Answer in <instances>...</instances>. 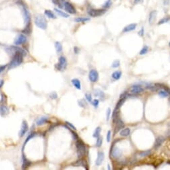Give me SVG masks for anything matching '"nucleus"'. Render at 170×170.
I'll return each mask as SVG.
<instances>
[{
	"mask_svg": "<svg viewBox=\"0 0 170 170\" xmlns=\"http://www.w3.org/2000/svg\"><path fill=\"white\" fill-rule=\"evenodd\" d=\"M11 47L16 52V53L11 59V62L9 64V69H13L19 66L23 62L24 56L26 54L24 50H23L19 47Z\"/></svg>",
	"mask_w": 170,
	"mask_h": 170,
	"instance_id": "nucleus-1",
	"label": "nucleus"
},
{
	"mask_svg": "<svg viewBox=\"0 0 170 170\" xmlns=\"http://www.w3.org/2000/svg\"><path fill=\"white\" fill-rule=\"evenodd\" d=\"M76 151L78 156L79 157L84 156L86 152V145L82 141V140H78L76 141Z\"/></svg>",
	"mask_w": 170,
	"mask_h": 170,
	"instance_id": "nucleus-2",
	"label": "nucleus"
},
{
	"mask_svg": "<svg viewBox=\"0 0 170 170\" xmlns=\"http://www.w3.org/2000/svg\"><path fill=\"white\" fill-rule=\"evenodd\" d=\"M34 22L36 25L42 30H46L47 28V21L42 15H37L35 17Z\"/></svg>",
	"mask_w": 170,
	"mask_h": 170,
	"instance_id": "nucleus-3",
	"label": "nucleus"
},
{
	"mask_svg": "<svg viewBox=\"0 0 170 170\" xmlns=\"http://www.w3.org/2000/svg\"><path fill=\"white\" fill-rule=\"evenodd\" d=\"M107 12L106 9H93L91 8L88 10V15L93 17L101 16Z\"/></svg>",
	"mask_w": 170,
	"mask_h": 170,
	"instance_id": "nucleus-4",
	"label": "nucleus"
},
{
	"mask_svg": "<svg viewBox=\"0 0 170 170\" xmlns=\"http://www.w3.org/2000/svg\"><path fill=\"white\" fill-rule=\"evenodd\" d=\"M67 67V60L65 57L60 56L59 58V61L56 64V68L58 71H64Z\"/></svg>",
	"mask_w": 170,
	"mask_h": 170,
	"instance_id": "nucleus-5",
	"label": "nucleus"
},
{
	"mask_svg": "<svg viewBox=\"0 0 170 170\" xmlns=\"http://www.w3.org/2000/svg\"><path fill=\"white\" fill-rule=\"evenodd\" d=\"M88 78L91 82H96L99 80V73L96 69H91L88 74Z\"/></svg>",
	"mask_w": 170,
	"mask_h": 170,
	"instance_id": "nucleus-6",
	"label": "nucleus"
},
{
	"mask_svg": "<svg viewBox=\"0 0 170 170\" xmlns=\"http://www.w3.org/2000/svg\"><path fill=\"white\" fill-rule=\"evenodd\" d=\"M22 11H23V15L25 23L26 25L31 24V17L29 11H27V8L25 6H22Z\"/></svg>",
	"mask_w": 170,
	"mask_h": 170,
	"instance_id": "nucleus-7",
	"label": "nucleus"
},
{
	"mask_svg": "<svg viewBox=\"0 0 170 170\" xmlns=\"http://www.w3.org/2000/svg\"><path fill=\"white\" fill-rule=\"evenodd\" d=\"M27 41V37L25 36L24 34H19L17 36L16 38L14 40V44L15 45H22L25 44Z\"/></svg>",
	"mask_w": 170,
	"mask_h": 170,
	"instance_id": "nucleus-8",
	"label": "nucleus"
},
{
	"mask_svg": "<svg viewBox=\"0 0 170 170\" xmlns=\"http://www.w3.org/2000/svg\"><path fill=\"white\" fill-rule=\"evenodd\" d=\"M64 8L69 14H75L76 13V9L74 8V6H72L71 3H69V2H67V1H65L64 6Z\"/></svg>",
	"mask_w": 170,
	"mask_h": 170,
	"instance_id": "nucleus-9",
	"label": "nucleus"
},
{
	"mask_svg": "<svg viewBox=\"0 0 170 170\" xmlns=\"http://www.w3.org/2000/svg\"><path fill=\"white\" fill-rule=\"evenodd\" d=\"M28 130V124H27L26 121H22V127H21V129L19 132V136L20 137H22L24 136L26 132Z\"/></svg>",
	"mask_w": 170,
	"mask_h": 170,
	"instance_id": "nucleus-10",
	"label": "nucleus"
},
{
	"mask_svg": "<svg viewBox=\"0 0 170 170\" xmlns=\"http://www.w3.org/2000/svg\"><path fill=\"white\" fill-rule=\"evenodd\" d=\"M144 91V88L141 85H133L130 89V93L132 94H139Z\"/></svg>",
	"mask_w": 170,
	"mask_h": 170,
	"instance_id": "nucleus-11",
	"label": "nucleus"
},
{
	"mask_svg": "<svg viewBox=\"0 0 170 170\" xmlns=\"http://www.w3.org/2000/svg\"><path fill=\"white\" fill-rule=\"evenodd\" d=\"M117 124H116L115 129V134L117 133L118 132H119L121 131V129H123L125 127V124L123 121L121 120L120 118H118L117 120Z\"/></svg>",
	"mask_w": 170,
	"mask_h": 170,
	"instance_id": "nucleus-12",
	"label": "nucleus"
},
{
	"mask_svg": "<svg viewBox=\"0 0 170 170\" xmlns=\"http://www.w3.org/2000/svg\"><path fill=\"white\" fill-rule=\"evenodd\" d=\"M121 154H122V151L118 148H113L111 149V156L114 159H117L119 157H120L121 156Z\"/></svg>",
	"mask_w": 170,
	"mask_h": 170,
	"instance_id": "nucleus-13",
	"label": "nucleus"
},
{
	"mask_svg": "<svg viewBox=\"0 0 170 170\" xmlns=\"http://www.w3.org/2000/svg\"><path fill=\"white\" fill-rule=\"evenodd\" d=\"M104 154L102 152V151H99L98 153V155H97V158L96 159V162H95V163L97 166H99L101 165V163H102V162L104 161Z\"/></svg>",
	"mask_w": 170,
	"mask_h": 170,
	"instance_id": "nucleus-14",
	"label": "nucleus"
},
{
	"mask_svg": "<svg viewBox=\"0 0 170 170\" xmlns=\"http://www.w3.org/2000/svg\"><path fill=\"white\" fill-rule=\"evenodd\" d=\"M157 12L155 10L153 11H151L149 14V23L150 25H152L153 23L156 20L157 18Z\"/></svg>",
	"mask_w": 170,
	"mask_h": 170,
	"instance_id": "nucleus-15",
	"label": "nucleus"
},
{
	"mask_svg": "<svg viewBox=\"0 0 170 170\" xmlns=\"http://www.w3.org/2000/svg\"><path fill=\"white\" fill-rule=\"evenodd\" d=\"M165 137L163 136H159L156 138L155 143H154V148L157 149L162 145V143L164 142Z\"/></svg>",
	"mask_w": 170,
	"mask_h": 170,
	"instance_id": "nucleus-16",
	"label": "nucleus"
},
{
	"mask_svg": "<svg viewBox=\"0 0 170 170\" xmlns=\"http://www.w3.org/2000/svg\"><path fill=\"white\" fill-rule=\"evenodd\" d=\"M137 23H131L129 25H126L123 30V33H127V32H129V31H132L135 30L136 28H137Z\"/></svg>",
	"mask_w": 170,
	"mask_h": 170,
	"instance_id": "nucleus-17",
	"label": "nucleus"
},
{
	"mask_svg": "<svg viewBox=\"0 0 170 170\" xmlns=\"http://www.w3.org/2000/svg\"><path fill=\"white\" fill-rule=\"evenodd\" d=\"M73 165L74 167H80V166H82L84 167L85 169H88L87 167V164H86V160H84V159H78V161L75 162L73 163Z\"/></svg>",
	"mask_w": 170,
	"mask_h": 170,
	"instance_id": "nucleus-18",
	"label": "nucleus"
},
{
	"mask_svg": "<svg viewBox=\"0 0 170 170\" xmlns=\"http://www.w3.org/2000/svg\"><path fill=\"white\" fill-rule=\"evenodd\" d=\"M94 95L96 96V97H98L99 99H101V100H104V99L105 98V93L101 89H94Z\"/></svg>",
	"mask_w": 170,
	"mask_h": 170,
	"instance_id": "nucleus-19",
	"label": "nucleus"
},
{
	"mask_svg": "<svg viewBox=\"0 0 170 170\" xmlns=\"http://www.w3.org/2000/svg\"><path fill=\"white\" fill-rule=\"evenodd\" d=\"M22 160H23L22 161V169H26V168L30 166L32 163L25 157L24 154L22 155Z\"/></svg>",
	"mask_w": 170,
	"mask_h": 170,
	"instance_id": "nucleus-20",
	"label": "nucleus"
},
{
	"mask_svg": "<svg viewBox=\"0 0 170 170\" xmlns=\"http://www.w3.org/2000/svg\"><path fill=\"white\" fill-rule=\"evenodd\" d=\"M9 109L5 105H1L0 106V115L1 116H6L9 113Z\"/></svg>",
	"mask_w": 170,
	"mask_h": 170,
	"instance_id": "nucleus-21",
	"label": "nucleus"
},
{
	"mask_svg": "<svg viewBox=\"0 0 170 170\" xmlns=\"http://www.w3.org/2000/svg\"><path fill=\"white\" fill-rule=\"evenodd\" d=\"M71 82L72 83V85H74L77 89H81V83H80V81L79 80H78L76 78L72 79Z\"/></svg>",
	"mask_w": 170,
	"mask_h": 170,
	"instance_id": "nucleus-22",
	"label": "nucleus"
},
{
	"mask_svg": "<svg viewBox=\"0 0 170 170\" xmlns=\"http://www.w3.org/2000/svg\"><path fill=\"white\" fill-rule=\"evenodd\" d=\"M131 133V129L129 128H123L120 131V135L122 137H127Z\"/></svg>",
	"mask_w": 170,
	"mask_h": 170,
	"instance_id": "nucleus-23",
	"label": "nucleus"
},
{
	"mask_svg": "<svg viewBox=\"0 0 170 170\" xmlns=\"http://www.w3.org/2000/svg\"><path fill=\"white\" fill-rule=\"evenodd\" d=\"M121 75H122V73L120 71H116L115 72H113L112 74V78L114 80H119L121 78Z\"/></svg>",
	"mask_w": 170,
	"mask_h": 170,
	"instance_id": "nucleus-24",
	"label": "nucleus"
},
{
	"mask_svg": "<svg viewBox=\"0 0 170 170\" xmlns=\"http://www.w3.org/2000/svg\"><path fill=\"white\" fill-rule=\"evenodd\" d=\"M48 121V118L46 117H42V118H39L38 120L36 121V124L37 126H42L43 124H46Z\"/></svg>",
	"mask_w": 170,
	"mask_h": 170,
	"instance_id": "nucleus-25",
	"label": "nucleus"
},
{
	"mask_svg": "<svg viewBox=\"0 0 170 170\" xmlns=\"http://www.w3.org/2000/svg\"><path fill=\"white\" fill-rule=\"evenodd\" d=\"M44 14L49 18H51V19H56V17L54 15V14L51 10H45Z\"/></svg>",
	"mask_w": 170,
	"mask_h": 170,
	"instance_id": "nucleus-26",
	"label": "nucleus"
},
{
	"mask_svg": "<svg viewBox=\"0 0 170 170\" xmlns=\"http://www.w3.org/2000/svg\"><path fill=\"white\" fill-rule=\"evenodd\" d=\"M55 11L57 13V14L60 15V16L62 17H65V18H67V17H69V15L68 14H66V13H65V12H64V11H61V10H60V9H54Z\"/></svg>",
	"mask_w": 170,
	"mask_h": 170,
	"instance_id": "nucleus-27",
	"label": "nucleus"
},
{
	"mask_svg": "<svg viewBox=\"0 0 170 170\" xmlns=\"http://www.w3.org/2000/svg\"><path fill=\"white\" fill-rule=\"evenodd\" d=\"M75 22L77 23H80V22H86L90 21V18L88 17H78L75 18Z\"/></svg>",
	"mask_w": 170,
	"mask_h": 170,
	"instance_id": "nucleus-28",
	"label": "nucleus"
},
{
	"mask_svg": "<svg viewBox=\"0 0 170 170\" xmlns=\"http://www.w3.org/2000/svg\"><path fill=\"white\" fill-rule=\"evenodd\" d=\"M170 22V17H163L162 18V19H160L159 21V22L157 23L158 25H162V24H164V23H169Z\"/></svg>",
	"mask_w": 170,
	"mask_h": 170,
	"instance_id": "nucleus-29",
	"label": "nucleus"
},
{
	"mask_svg": "<svg viewBox=\"0 0 170 170\" xmlns=\"http://www.w3.org/2000/svg\"><path fill=\"white\" fill-rule=\"evenodd\" d=\"M101 132V127H97L96 129H95V130H94V132L93 136L94 137H95V138L99 137L100 136Z\"/></svg>",
	"mask_w": 170,
	"mask_h": 170,
	"instance_id": "nucleus-30",
	"label": "nucleus"
},
{
	"mask_svg": "<svg viewBox=\"0 0 170 170\" xmlns=\"http://www.w3.org/2000/svg\"><path fill=\"white\" fill-rule=\"evenodd\" d=\"M119 110H117V109H115V110L113 111V112L112 113V121L113 122H115L118 119V115H119Z\"/></svg>",
	"mask_w": 170,
	"mask_h": 170,
	"instance_id": "nucleus-31",
	"label": "nucleus"
},
{
	"mask_svg": "<svg viewBox=\"0 0 170 170\" xmlns=\"http://www.w3.org/2000/svg\"><path fill=\"white\" fill-rule=\"evenodd\" d=\"M55 48H56V50L58 53H60L62 51V45L58 41L55 43Z\"/></svg>",
	"mask_w": 170,
	"mask_h": 170,
	"instance_id": "nucleus-32",
	"label": "nucleus"
},
{
	"mask_svg": "<svg viewBox=\"0 0 170 170\" xmlns=\"http://www.w3.org/2000/svg\"><path fill=\"white\" fill-rule=\"evenodd\" d=\"M125 99H126V98H120V99L119 100V102H117V103L116 105L115 109L119 110V109L123 105L124 102H125Z\"/></svg>",
	"mask_w": 170,
	"mask_h": 170,
	"instance_id": "nucleus-33",
	"label": "nucleus"
},
{
	"mask_svg": "<svg viewBox=\"0 0 170 170\" xmlns=\"http://www.w3.org/2000/svg\"><path fill=\"white\" fill-rule=\"evenodd\" d=\"M78 103L79 105V106H80L81 107L85 108V107H87V103L85 101V99H80L78 101Z\"/></svg>",
	"mask_w": 170,
	"mask_h": 170,
	"instance_id": "nucleus-34",
	"label": "nucleus"
},
{
	"mask_svg": "<svg viewBox=\"0 0 170 170\" xmlns=\"http://www.w3.org/2000/svg\"><path fill=\"white\" fill-rule=\"evenodd\" d=\"M158 95H159L160 97H163V98L167 97H168V96H170V94L167 93L166 91H165V90L159 91V92H158Z\"/></svg>",
	"mask_w": 170,
	"mask_h": 170,
	"instance_id": "nucleus-35",
	"label": "nucleus"
},
{
	"mask_svg": "<svg viewBox=\"0 0 170 170\" xmlns=\"http://www.w3.org/2000/svg\"><path fill=\"white\" fill-rule=\"evenodd\" d=\"M148 51H149V47L147 46V45H144V46L143 47V48L141 49V50L140 51L139 54L141 55H145V54H146L148 52Z\"/></svg>",
	"mask_w": 170,
	"mask_h": 170,
	"instance_id": "nucleus-36",
	"label": "nucleus"
},
{
	"mask_svg": "<svg viewBox=\"0 0 170 170\" xmlns=\"http://www.w3.org/2000/svg\"><path fill=\"white\" fill-rule=\"evenodd\" d=\"M32 31V25L29 24V25H26L25 29L23 30V33H26V34H30L31 33Z\"/></svg>",
	"mask_w": 170,
	"mask_h": 170,
	"instance_id": "nucleus-37",
	"label": "nucleus"
},
{
	"mask_svg": "<svg viewBox=\"0 0 170 170\" xmlns=\"http://www.w3.org/2000/svg\"><path fill=\"white\" fill-rule=\"evenodd\" d=\"M150 154H151V150H147V151L140 152L139 156L141 157H143L148 156Z\"/></svg>",
	"mask_w": 170,
	"mask_h": 170,
	"instance_id": "nucleus-38",
	"label": "nucleus"
},
{
	"mask_svg": "<svg viewBox=\"0 0 170 170\" xmlns=\"http://www.w3.org/2000/svg\"><path fill=\"white\" fill-rule=\"evenodd\" d=\"M111 5H112V0H107V1L104 3V4L103 5V8L104 9H109L110 8V7L111 6Z\"/></svg>",
	"mask_w": 170,
	"mask_h": 170,
	"instance_id": "nucleus-39",
	"label": "nucleus"
},
{
	"mask_svg": "<svg viewBox=\"0 0 170 170\" xmlns=\"http://www.w3.org/2000/svg\"><path fill=\"white\" fill-rule=\"evenodd\" d=\"M102 143V137L99 136V137H97V140H96V146L97 148H100L101 147Z\"/></svg>",
	"mask_w": 170,
	"mask_h": 170,
	"instance_id": "nucleus-40",
	"label": "nucleus"
},
{
	"mask_svg": "<svg viewBox=\"0 0 170 170\" xmlns=\"http://www.w3.org/2000/svg\"><path fill=\"white\" fill-rule=\"evenodd\" d=\"M35 135H36V133H32V134L30 135H29V136H28V137H27V139L26 140V141H25V142H24V144L23 149H24V147H25V145H26V143H27L28 142V141H30V140L31 139H32V138H33V137H34V136H35Z\"/></svg>",
	"mask_w": 170,
	"mask_h": 170,
	"instance_id": "nucleus-41",
	"label": "nucleus"
},
{
	"mask_svg": "<svg viewBox=\"0 0 170 170\" xmlns=\"http://www.w3.org/2000/svg\"><path fill=\"white\" fill-rule=\"evenodd\" d=\"M119 66H120V61L119 60H115L111 65V67L113 68H117Z\"/></svg>",
	"mask_w": 170,
	"mask_h": 170,
	"instance_id": "nucleus-42",
	"label": "nucleus"
},
{
	"mask_svg": "<svg viewBox=\"0 0 170 170\" xmlns=\"http://www.w3.org/2000/svg\"><path fill=\"white\" fill-rule=\"evenodd\" d=\"M49 97L50 99H56L57 98H58V94L56 93V92H54V91H53V92H52V93H50Z\"/></svg>",
	"mask_w": 170,
	"mask_h": 170,
	"instance_id": "nucleus-43",
	"label": "nucleus"
},
{
	"mask_svg": "<svg viewBox=\"0 0 170 170\" xmlns=\"http://www.w3.org/2000/svg\"><path fill=\"white\" fill-rule=\"evenodd\" d=\"M85 97H86V99L88 100V102L92 103L93 99H92V96H91V93H86V94H85Z\"/></svg>",
	"mask_w": 170,
	"mask_h": 170,
	"instance_id": "nucleus-44",
	"label": "nucleus"
},
{
	"mask_svg": "<svg viewBox=\"0 0 170 170\" xmlns=\"http://www.w3.org/2000/svg\"><path fill=\"white\" fill-rule=\"evenodd\" d=\"M92 104L93 105L94 107H95V108H97V107L99 106V100L97 99H94V100H93V102H92Z\"/></svg>",
	"mask_w": 170,
	"mask_h": 170,
	"instance_id": "nucleus-45",
	"label": "nucleus"
},
{
	"mask_svg": "<svg viewBox=\"0 0 170 170\" xmlns=\"http://www.w3.org/2000/svg\"><path fill=\"white\" fill-rule=\"evenodd\" d=\"M107 113H106V115H107V120L109 121L110 119V114H111V110L110 109V108H108L107 110Z\"/></svg>",
	"mask_w": 170,
	"mask_h": 170,
	"instance_id": "nucleus-46",
	"label": "nucleus"
},
{
	"mask_svg": "<svg viewBox=\"0 0 170 170\" xmlns=\"http://www.w3.org/2000/svg\"><path fill=\"white\" fill-rule=\"evenodd\" d=\"M66 125H67V126H68L70 127H71V128L72 129H74V130H76V127L74 126L73 124H71L70 122H69V121H66Z\"/></svg>",
	"mask_w": 170,
	"mask_h": 170,
	"instance_id": "nucleus-47",
	"label": "nucleus"
},
{
	"mask_svg": "<svg viewBox=\"0 0 170 170\" xmlns=\"http://www.w3.org/2000/svg\"><path fill=\"white\" fill-rule=\"evenodd\" d=\"M138 35H139V36H141V37H143V36H144V28H143V27H142L141 29L139 31V32H138Z\"/></svg>",
	"mask_w": 170,
	"mask_h": 170,
	"instance_id": "nucleus-48",
	"label": "nucleus"
},
{
	"mask_svg": "<svg viewBox=\"0 0 170 170\" xmlns=\"http://www.w3.org/2000/svg\"><path fill=\"white\" fill-rule=\"evenodd\" d=\"M110 137H111V132L110 131H108L107 134V140L108 142H109L110 140Z\"/></svg>",
	"mask_w": 170,
	"mask_h": 170,
	"instance_id": "nucleus-49",
	"label": "nucleus"
},
{
	"mask_svg": "<svg viewBox=\"0 0 170 170\" xmlns=\"http://www.w3.org/2000/svg\"><path fill=\"white\" fill-rule=\"evenodd\" d=\"M72 136H73V139L74 140H78V137L76 133H74V132H72Z\"/></svg>",
	"mask_w": 170,
	"mask_h": 170,
	"instance_id": "nucleus-50",
	"label": "nucleus"
},
{
	"mask_svg": "<svg viewBox=\"0 0 170 170\" xmlns=\"http://www.w3.org/2000/svg\"><path fill=\"white\" fill-rule=\"evenodd\" d=\"M6 67H7V66H0V74H1V73H2V72L6 69Z\"/></svg>",
	"mask_w": 170,
	"mask_h": 170,
	"instance_id": "nucleus-51",
	"label": "nucleus"
},
{
	"mask_svg": "<svg viewBox=\"0 0 170 170\" xmlns=\"http://www.w3.org/2000/svg\"><path fill=\"white\" fill-rule=\"evenodd\" d=\"M74 53H76V54H78V52H80V49L78 48V47H74Z\"/></svg>",
	"mask_w": 170,
	"mask_h": 170,
	"instance_id": "nucleus-52",
	"label": "nucleus"
},
{
	"mask_svg": "<svg viewBox=\"0 0 170 170\" xmlns=\"http://www.w3.org/2000/svg\"><path fill=\"white\" fill-rule=\"evenodd\" d=\"M162 88H163V89H164V90L166 91L167 93H169V94L170 95V88H167V87H166V86H163V87H162Z\"/></svg>",
	"mask_w": 170,
	"mask_h": 170,
	"instance_id": "nucleus-53",
	"label": "nucleus"
},
{
	"mask_svg": "<svg viewBox=\"0 0 170 170\" xmlns=\"http://www.w3.org/2000/svg\"><path fill=\"white\" fill-rule=\"evenodd\" d=\"M52 2L56 5H58V3L60 2V0H52Z\"/></svg>",
	"mask_w": 170,
	"mask_h": 170,
	"instance_id": "nucleus-54",
	"label": "nucleus"
},
{
	"mask_svg": "<svg viewBox=\"0 0 170 170\" xmlns=\"http://www.w3.org/2000/svg\"><path fill=\"white\" fill-rule=\"evenodd\" d=\"M143 0H134V3L135 4H138V3L142 2Z\"/></svg>",
	"mask_w": 170,
	"mask_h": 170,
	"instance_id": "nucleus-55",
	"label": "nucleus"
},
{
	"mask_svg": "<svg viewBox=\"0 0 170 170\" xmlns=\"http://www.w3.org/2000/svg\"><path fill=\"white\" fill-rule=\"evenodd\" d=\"M4 84V81L3 80H0V88H1Z\"/></svg>",
	"mask_w": 170,
	"mask_h": 170,
	"instance_id": "nucleus-56",
	"label": "nucleus"
},
{
	"mask_svg": "<svg viewBox=\"0 0 170 170\" xmlns=\"http://www.w3.org/2000/svg\"><path fill=\"white\" fill-rule=\"evenodd\" d=\"M167 137H170V129L167 131Z\"/></svg>",
	"mask_w": 170,
	"mask_h": 170,
	"instance_id": "nucleus-57",
	"label": "nucleus"
},
{
	"mask_svg": "<svg viewBox=\"0 0 170 170\" xmlns=\"http://www.w3.org/2000/svg\"><path fill=\"white\" fill-rule=\"evenodd\" d=\"M167 126H168V127H169V128H170V122H169V123L167 124Z\"/></svg>",
	"mask_w": 170,
	"mask_h": 170,
	"instance_id": "nucleus-58",
	"label": "nucleus"
},
{
	"mask_svg": "<svg viewBox=\"0 0 170 170\" xmlns=\"http://www.w3.org/2000/svg\"><path fill=\"white\" fill-rule=\"evenodd\" d=\"M169 46L170 47V42H169Z\"/></svg>",
	"mask_w": 170,
	"mask_h": 170,
	"instance_id": "nucleus-59",
	"label": "nucleus"
},
{
	"mask_svg": "<svg viewBox=\"0 0 170 170\" xmlns=\"http://www.w3.org/2000/svg\"></svg>",
	"mask_w": 170,
	"mask_h": 170,
	"instance_id": "nucleus-60",
	"label": "nucleus"
}]
</instances>
